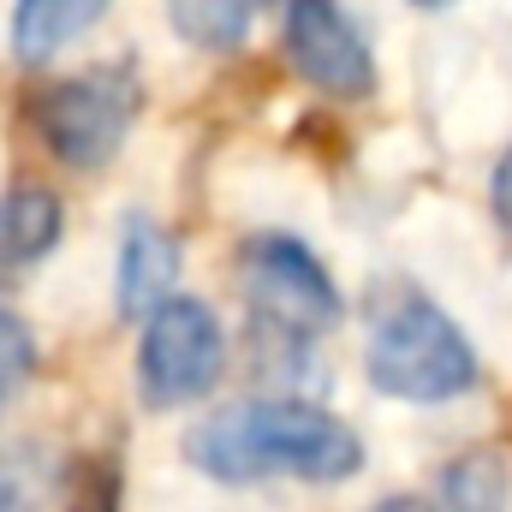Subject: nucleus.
<instances>
[{
    "instance_id": "1",
    "label": "nucleus",
    "mask_w": 512,
    "mask_h": 512,
    "mask_svg": "<svg viewBox=\"0 0 512 512\" xmlns=\"http://www.w3.org/2000/svg\"><path fill=\"white\" fill-rule=\"evenodd\" d=\"M185 459L215 483H346L364 471V441L352 423L304 393H262L203 417L185 435Z\"/></svg>"
},
{
    "instance_id": "2",
    "label": "nucleus",
    "mask_w": 512,
    "mask_h": 512,
    "mask_svg": "<svg viewBox=\"0 0 512 512\" xmlns=\"http://www.w3.org/2000/svg\"><path fill=\"white\" fill-rule=\"evenodd\" d=\"M364 370L370 387L399 405H447L477 387V346L429 292L405 286L370 322Z\"/></svg>"
},
{
    "instance_id": "3",
    "label": "nucleus",
    "mask_w": 512,
    "mask_h": 512,
    "mask_svg": "<svg viewBox=\"0 0 512 512\" xmlns=\"http://www.w3.org/2000/svg\"><path fill=\"white\" fill-rule=\"evenodd\" d=\"M137 108H143L137 66L131 60H102L90 72L54 78L30 102V126L48 143L54 161L78 167V173H96V167H108L126 149L131 126H137Z\"/></svg>"
},
{
    "instance_id": "4",
    "label": "nucleus",
    "mask_w": 512,
    "mask_h": 512,
    "mask_svg": "<svg viewBox=\"0 0 512 512\" xmlns=\"http://www.w3.org/2000/svg\"><path fill=\"white\" fill-rule=\"evenodd\" d=\"M221 376H227L221 316L191 292H167L143 316V340H137V393H143V405L149 411L197 405V399L215 393Z\"/></svg>"
},
{
    "instance_id": "5",
    "label": "nucleus",
    "mask_w": 512,
    "mask_h": 512,
    "mask_svg": "<svg viewBox=\"0 0 512 512\" xmlns=\"http://www.w3.org/2000/svg\"><path fill=\"white\" fill-rule=\"evenodd\" d=\"M239 286L251 298V316L280 322L292 334H328L346 316L340 280L328 274V262L292 233H256L239 251Z\"/></svg>"
},
{
    "instance_id": "6",
    "label": "nucleus",
    "mask_w": 512,
    "mask_h": 512,
    "mask_svg": "<svg viewBox=\"0 0 512 512\" xmlns=\"http://www.w3.org/2000/svg\"><path fill=\"white\" fill-rule=\"evenodd\" d=\"M280 48L286 66L328 102H364L376 90V48L340 0H286Z\"/></svg>"
},
{
    "instance_id": "7",
    "label": "nucleus",
    "mask_w": 512,
    "mask_h": 512,
    "mask_svg": "<svg viewBox=\"0 0 512 512\" xmlns=\"http://www.w3.org/2000/svg\"><path fill=\"white\" fill-rule=\"evenodd\" d=\"M179 280V239L149 221V215H131L126 233H120V268H114V304L126 322H143Z\"/></svg>"
},
{
    "instance_id": "8",
    "label": "nucleus",
    "mask_w": 512,
    "mask_h": 512,
    "mask_svg": "<svg viewBox=\"0 0 512 512\" xmlns=\"http://www.w3.org/2000/svg\"><path fill=\"white\" fill-rule=\"evenodd\" d=\"M66 233V215H60V197L42 191V185H18L0 197V280L36 268L42 256L60 245Z\"/></svg>"
},
{
    "instance_id": "9",
    "label": "nucleus",
    "mask_w": 512,
    "mask_h": 512,
    "mask_svg": "<svg viewBox=\"0 0 512 512\" xmlns=\"http://www.w3.org/2000/svg\"><path fill=\"white\" fill-rule=\"evenodd\" d=\"M102 12H108V0H12V54L24 66H48Z\"/></svg>"
},
{
    "instance_id": "10",
    "label": "nucleus",
    "mask_w": 512,
    "mask_h": 512,
    "mask_svg": "<svg viewBox=\"0 0 512 512\" xmlns=\"http://www.w3.org/2000/svg\"><path fill=\"white\" fill-rule=\"evenodd\" d=\"M435 512H512V471L495 447H471L441 471Z\"/></svg>"
},
{
    "instance_id": "11",
    "label": "nucleus",
    "mask_w": 512,
    "mask_h": 512,
    "mask_svg": "<svg viewBox=\"0 0 512 512\" xmlns=\"http://www.w3.org/2000/svg\"><path fill=\"white\" fill-rule=\"evenodd\" d=\"M167 18L173 30L203 48V54H233L245 36H251V6L245 0H167Z\"/></svg>"
},
{
    "instance_id": "12",
    "label": "nucleus",
    "mask_w": 512,
    "mask_h": 512,
    "mask_svg": "<svg viewBox=\"0 0 512 512\" xmlns=\"http://www.w3.org/2000/svg\"><path fill=\"white\" fill-rule=\"evenodd\" d=\"M60 495V465L48 447L24 441L0 453V512H54Z\"/></svg>"
},
{
    "instance_id": "13",
    "label": "nucleus",
    "mask_w": 512,
    "mask_h": 512,
    "mask_svg": "<svg viewBox=\"0 0 512 512\" xmlns=\"http://www.w3.org/2000/svg\"><path fill=\"white\" fill-rule=\"evenodd\" d=\"M30 376H36V334L12 310H0V417L12 411V399L24 393Z\"/></svg>"
},
{
    "instance_id": "14",
    "label": "nucleus",
    "mask_w": 512,
    "mask_h": 512,
    "mask_svg": "<svg viewBox=\"0 0 512 512\" xmlns=\"http://www.w3.org/2000/svg\"><path fill=\"white\" fill-rule=\"evenodd\" d=\"M72 512H120V465L114 459H90L72 477Z\"/></svg>"
},
{
    "instance_id": "15",
    "label": "nucleus",
    "mask_w": 512,
    "mask_h": 512,
    "mask_svg": "<svg viewBox=\"0 0 512 512\" xmlns=\"http://www.w3.org/2000/svg\"><path fill=\"white\" fill-rule=\"evenodd\" d=\"M495 221H501V233L512 239V149L501 155V167H495Z\"/></svg>"
},
{
    "instance_id": "16",
    "label": "nucleus",
    "mask_w": 512,
    "mask_h": 512,
    "mask_svg": "<svg viewBox=\"0 0 512 512\" xmlns=\"http://www.w3.org/2000/svg\"><path fill=\"white\" fill-rule=\"evenodd\" d=\"M370 512H435V501H423V495H387Z\"/></svg>"
},
{
    "instance_id": "17",
    "label": "nucleus",
    "mask_w": 512,
    "mask_h": 512,
    "mask_svg": "<svg viewBox=\"0 0 512 512\" xmlns=\"http://www.w3.org/2000/svg\"><path fill=\"white\" fill-rule=\"evenodd\" d=\"M245 6H251V12H262V6H280V0H245Z\"/></svg>"
},
{
    "instance_id": "18",
    "label": "nucleus",
    "mask_w": 512,
    "mask_h": 512,
    "mask_svg": "<svg viewBox=\"0 0 512 512\" xmlns=\"http://www.w3.org/2000/svg\"><path fill=\"white\" fill-rule=\"evenodd\" d=\"M411 6H453V0H411Z\"/></svg>"
}]
</instances>
